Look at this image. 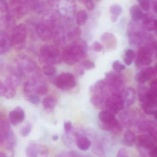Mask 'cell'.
<instances>
[{"instance_id": "obj_49", "label": "cell", "mask_w": 157, "mask_h": 157, "mask_svg": "<svg viewBox=\"0 0 157 157\" xmlns=\"http://www.w3.org/2000/svg\"><path fill=\"white\" fill-rule=\"evenodd\" d=\"M149 155L151 157H157V147H154L149 151Z\"/></svg>"}, {"instance_id": "obj_27", "label": "cell", "mask_w": 157, "mask_h": 157, "mask_svg": "<svg viewBox=\"0 0 157 157\" xmlns=\"http://www.w3.org/2000/svg\"><path fill=\"white\" fill-rule=\"evenodd\" d=\"M75 143L77 147L82 151H87L91 146V141L86 136H81L77 138Z\"/></svg>"}, {"instance_id": "obj_22", "label": "cell", "mask_w": 157, "mask_h": 157, "mask_svg": "<svg viewBox=\"0 0 157 157\" xmlns=\"http://www.w3.org/2000/svg\"><path fill=\"white\" fill-rule=\"evenodd\" d=\"M125 107L132 105L135 100V93L133 89L128 88L122 94Z\"/></svg>"}, {"instance_id": "obj_31", "label": "cell", "mask_w": 157, "mask_h": 157, "mask_svg": "<svg viewBox=\"0 0 157 157\" xmlns=\"http://www.w3.org/2000/svg\"><path fill=\"white\" fill-rule=\"evenodd\" d=\"M106 96L104 95H94L90 99L91 104L96 107H98L105 104L106 102Z\"/></svg>"}, {"instance_id": "obj_40", "label": "cell", "mask_w": 157, "mask_h": 157, "mask_svg": "<svg viewBox=\"0 0 157 157\" xmlns=\"http://www.w3.org/2000/svg\"><path fill=\"white\" fill-rule=\"evenodd\" d=\"M95 64L92 61L85 60L81 63V67L84 70H91L95 68Z\"/></svg>"}, {"instance_id": "obj_11", "label": "cell", "mask_w": 157, "mask_h": 157, "mask_svg": "<svg viewBox=\"0 0 157 157\" xmlns=\"http://www.w3.org/2000/svg\"><path fill=\"white\" fill-rule=\"evenodd\" d=\"M149 43L142 47L137 52L135 63L138 67L148 66L152 62V55L154 53Z\"/></svg>"}, {"instance_id": "obj_29", "label": "cell", "mask_w": 157, "mask_h": 157, "mask_svg": "<svg viewBox=\"0 0 157 157\" xmlns=\"http://www.w3.org/2000/svg\"><path fill=\"white\" fill-rule=\"evenodd\" d=\"M134 116L135 114L133 111L127 110L122 113L121 120L123 123L125 124L126 125H130L132 122Z\"/></svg>"}, {"instance_id": "obj_48", "label": "cell", "mask_w": 157, "mask_h": 157, "mask_svg": "<svg viewBox=\"0 0 157 157\" xmlns=\"http://www.w3.org/2000/svg\"><path fill=\"white\" fill-rule=\"evenodd\" d=\"M84 4L87 9L89 11L93 10L95 7L94 2L92 0H88Z\"/></svg>"}, {"instance_id": "obj_35", "label": "cell", "mask_w": 157, "mask_h": 157, "mask_svg": "<svg viewBox=\"0 0 157 157\" xmlns=\"http://www.w3.org/2000/svg\"><path fill=\"white\" fill-rule=\"evenodd\" d=\"M81 35V30L80 28L77 27L67 33V38L70 40H75L79 39Z\"/></svg>"}, {"instance_id": "obj_39", "label": "cell", "mask_w": 157, "mask_h": 157, "mask_svg": "<svg viewBox=\"0 0 157 157\" xmlns=\"http://www.w3.org/2000/svg\"><path fill=\"white\" fill-rule=\"evenodd\" d=\"M32 127L31 124H26L21 129V131H20V134H21V136L24 137H26L28 136L30 133L31 132Z\"/></svg>"}, {"instance_id": "obj_23", "label": "cell", "mask_w": 157, "mask_h": 157, "mask_svg": "<svg viewBox=\"0 0 157 157\" xmlns=\"http://www.w3.org/2000/svg\"><path fill=\"white\" fill-rule=\"evenodd\" d=\"M156 20L157 19L151 14H145L143 19V26L145 29L149 31L155 30Z\"/></svg>"}, {"instance_id": "obj_21", "label": "cell", "mask_w": 157, "mask_h": 157, "mask_svg": "<svg viewBox=\"0 0 157 157\" xmlns=\"http://www.w3.org/2000/svg\"><path fill=\"white\" fill-rule=\"evenodd\" d=\"M107 89H108L105 79L97 81L93 86L90 87V91L94 95H104L106 96Z\"/></svg>"}, {"instance_id": "obj_9", "label": "cell", "mask_w": 157, "mask_h": 157, "mask_svg": "<svg viewBox=\"0 0 157 157\" xmlns=\"http://www.w3.org/2000/svg\"><path fill=\"white\" fill-rule=\"evenodd\" d=\"M23 90L26 94L44 95L48 91L46 82L38 77L29 78L25 82Z\"/></svg>"}, {"instance_id": "obj_19", "label": "cell", "mask_w": 157, "mask_h": 157, "mask_svg": "<svg viewBox=\"0 0 157 157\" xmlns=\"http://www.w3.org/2000/svg\"><path fill=\"white\" fill-rule=\"evenodd\" d=\"M137 144L141 148L148 150H152L155 147V140L153 138L146 135H141L137 137Z\"/></svg>"}, {"instance_id": "obj_38", "label": "cell", "mask_w": 157, "mask_h": 157, "mask_svg": "<svg viewBox=\"0 0 157 157\" xmlns=\"http://www.w3.org/2000/svg\"><path fill=\"white\" fill-rule=\"evenodd\" d=\"M137 1L142 10L144 11H148L152 2L151 0H137Z\"/></svg>"}, {"instance_id": "obj_28", "label": "cell", "mask_w": 157, "mask_h": 157, "mask_svg": "<svg viewBox=\"0 0 157 157\" xmlns=\"http://www.w3.org/2000/svg\"><path fill=\"white\" fill-rule=\"evenodd\" d=\"M130 14L133 20L138 22L143 20L145 14L143 13L141 7L138 6L134 5L132 6L130 8Z\"/></svg>"}, {"instance_id": "obj_30", "label": "cell", "mask_w": 157, "mask_h": 157, "mask_svg": "<svg viewBox=\"0 0 157 157\" xmlns=\"http://www.w3.org/2000/svg\"><path fill=\"white\" fill-rule=\"evenodd\" d=\"M57 102V100L54 97L49 96L43 99L42 101V105L44 109H52L56 106Z\"/></svg>"}, {"instance_id": "obj_2", "label": "cell", "mask_w": 157, "mask_h": 157, "mask_svg": "<svg viewBox=\"0 0 157 157\" xmlns=\"http://www.w3.org/2000/svg\"><path fill=\"white\" fill-rule=\"evenodd\" d=\"M14 69L21 75L29 78L38 77L40 69L34 60L28 56L19 55L14 60Z\"/></svg>"}, {"instance_id": "obj_26", "label": "cell", "mask_w": 157, "mask_h": 157, "mask_svg": "<svg viewBox=\"0 0 157 157\" xmlns=\"http://www.w3.org/2000/svg\"><path fill=\"white\" fill-rule=\"evenodd\" d=\"M101 40L109 48H115L117 44V40L115 36L108 32L102 34Z\"/></svg>"}, {"instance_id": "obj_43", "label": "cell", "mask_w": 157, "mask_h": 157, "mask_svg": "<svg viewBox=\"0 0 157 157\" xmlns=\"http://www.w3.org/2000/svg\"><path fill=\"white\" fill-rule=\"evenodd\" d=\"M149 90L153 96L157 99V79L152 81L150 84Z\"/></svg>"}, {"instance_id": "obj_8", "label": "cell", "mask_w": 157, "mask_h": 157, "mask_svg": "<svg viewBox=\"0 0 157 157\" xmlns=\"http://www.w3.org/2000/svg\"><path fill=\"white\" fill-rule=\"evenodd\" d=\"M105 81L112 95H122L124 90V80L121 74L109 72L106 74Z\"/></svg>"}, {"instance_id": "obj_45", "label": "cell", "mask_w": 157, "mask_h": 157, "mask_svg": "<svg viewBox=\"0 0 157 157\" xmlns=\"http://www.w3.org/2000/svg\"><path fill=\"white\" fill-rule=\"evenodd\" d=\"M72 128L73 126H72V122L70 121H68L64 123V129L65 134L69 133L72 131Z\"/></svg>"}, {"instance_id": "obj_36", "label": "cell", "mask_w": 157, "mask_h": 157, "mask_svg": "<svg viewBox=\"0 0 157 157\" xmlns=\"http://www.w3.org/2000/svg\"><path fill=\"white\" fill-rule=\"evenodd\" d=\"M122 8L118 4H113L110 8V12L112 15L119 16L122 12Z\"/></svg>"}, {"instance_id": "obj_42", "label": "cell", "mask_w": 157, "mask_h": 157, "mask_svg": "<svg viewBox=\"0 0 157 157\" xmlns=\"http://www.w3.org/2000/svg\"><path fill=\"white\" fill-rule=\"evenodd\" d=\"M58 157H81L80 155L76 151H70L63 152Z\"/></svg>"}, {"instance_id": "obj_1", "label": "cell", "mask_w": 157, "mask_h": 157, "mask_svg": "<svg viewBox=\"0 0 157 157\" xmlns=\"http://www.w3.org/2000/svg\"><path fill=\"white\" fill-rule=\"evenodd\" d=\"M87 49L85 41L79 39L77 40L63 51L62 60L67 65H73L84 57Z\"/></svg>"}, {"instance_id": "obj_3", "label": "cell", "mask_w": 157, "mask_h": 157, "mask_svg": "<svg viewBox=\"0 0 157 157\" xmlns=\"http://www.w3.org/2000/svg\"><path fill=\"white\" fill-rule=\"evenodd\" d=\"M138 97L143 111L148 115L154 114L157 110V99L153 96L149 89L144 86L139 87Z\"/></svg>"}, {"instance_id": "obj_44", "label": "cell", "mask_w": 157, "mask_h": 157, "mask_svg": "<svg viewBox=\"0 0 157 157\" xmlns=\"http://www.w3.org/2000/svg\"><path fill=\"white\" fill-rule=\"evenodd\" d=\"M28 100L33 104H38L40 101V99L38 96L36 94H31L29 96Z\"/></svg>"}, {"instance_id": "obj_57", "label": "cell", "mask_w": 157, "mask_h": 157, "mask_svg": "<svg viewBox=\"0 0 157 157\" xmlns=\"http://www.w3.org/2000/svg\"><path fill=\"white\" fill-rule=\"evenodd\" d=\"M97 1H99V0H97Z\"/></svg>"}, {"instance_id": "obj_17", "label": "cell", "mask_w": 157, "mask_h": 157, "mask_svg": "<svg viewBox=\"0 0 157 157\" xmlns=\"http://www.w3.org/2000/svg\"><path fill=\"white\" fill-rule=\"evenodd\" d=\"M12 46L11 38L9 35L5 32H0V54L4 55L8 52Z\"/></svg>"}, {"instance_id": "obj_14", "label": "cell", "mask_w": 157, "mask_h": 157, "mask_svg": "<svg viewBox=\"0 0 157 157\" xmlns=\"http://www.w3.org/2000/svg\"><path fill=\"white\" fill-rule=\"evenodd\" d=\"M9 118L11 123L13 125L16 126L24 121L25 111L21 107H17L9 113Z\"/></svg>"}, {"instance_id": "obj_54", "label": "cell", "mask_w": 157, "mask_h": 157, "mask_svg": "<svg viewBox=\"0 0 157 157\" xmlns=\"http://www.w3.org/2000/svg\"><path fill=\"white\" fill-rule=\"evenodd\" d=\"M0 157H7L5 153L1 152L0 153Z\"/></svg>"}, {"instance_id": "obj_24", "label": "cell", "mask_w": 157, "mask_h": 157, "mask_svg": "<svg viewBox=\"0 0 157 157\" xmlns=\"http://www.w3.org/2000/svg\"><path fill=\"white\" fill-rule=\"evenodd\" d=\"M6 82L17 88L20 83V75L14 69H12L11 72L6 76Z\"/></svg>"}, {"instance_id": "obj_34", "label": "cell", "mask_w": 157, "mask_h": 157, "mask_svg": "<svg viewBox=\"0 0 157 157\" xmlns=\"http://www.w3.org/2000/svg\"><path fill=\"white\" fill-rule=\"evenodd\" d=\"M135 58V53L133 50L128 49L124 52V63L128 66H130L132 63Z\"/></svg>"}, {"instance_id": "obj_5", "label": "cell", "mask_w": 157, "mask_h": 157, "mask_svg": "<svg viewBox=\"0 0 157 157\" xmlns=\"http://www.w3.org/2000/svg\"><path fill=\"white\" fill-rule=\"evenodd\" d=\"M59 27L58 23L51 19L41 20L36 25V33L41 40L48 41L54 38Z\"/></svg>"}, {"instance_id": "obj_47", "label": "cell", "mask_w": 157, "mask_h": 157, "mask_svg": "<svg viewBox=\"0 0 157 157\" xmlns=\"http://www.w3.org/2000/svg\"><path fill=\"white\" fill-rule=\"evenodd\" d=\"M92 48L95 51L99 52H100L102 50L103 47L100 42H98V41H95L92 45Z\"/></svg>"}, {"instance_id": "obj_32", "label": "cell", "mask_w": 157, "mask_h": 157, "mask_svg": "<svg viewBox=\"0 0 157 157\" xmlns=\"http://www.w3.org/2000/svg\"><path fill=\"white\" fill-rule=\"evenodd\" d=\"M16 139L14 133L11 130L9 136L4 143L6 148L8 150H13L15 146Z\"/></svg>"}, {"instance_id": "obj_10", "label": "cell", "mask_w": 157, "mask_h": 157, "mask_svg": "<svg viewBox=\"0 0 157 157\" xmlns=\"http://www.w3.org/2000/svg\"><path fill=\"white\" fill-rule=\"evenodd\" d=\"M27 37L26 28L25 25L19 24L14 27L11 36L12 46L15 49L20 51L24 48Z\"/></svg>"}, {"instance_id": "obj_41", "label": "cell", "mask_w": 157, "mask_h": 157, "mask_svg": "<svg viewBox=\"0 0 157 157\" xmlns=\"http://www.w3.org/2000/svg\"><path fill=\"white\" fill-rule=\"evenodd\" d=\"M112 68L115 72L120 73L125 70L126 67L119 61H115L112 64Z\"/></svg>"}, {"instance_id": "obj_20", "label": "cell", "mask_w": 157, "mask_h": 157, "mask_svg": "<svg viewBox=\"0 0 157 157\" xmlns=\"http://www.w3.org/2000/svg\"><path fill=\"white\" fill-rule=\"evenodd\" d=\"M10 124L6 119H1L0 121V144L3 145L11 131Z\"/></svg>"}, {"instance_id": "obj_33", "label": "cell", "mask_w": 157, "mask_h": 157, "mask_svg": "<svg viewBox=\"0 0 157 157\" xmlns=\"http://www.w3.org/2000/svg\"><path fill=\"white\" fill-rule=\"evenodd\" d=\"M88 19L87 13L85 10H81L77 15V24L79 26H82L85 24Z\"/></svg>"}, {"instance_id": "obj_12", "label": "cell", "mask_w": 157, "mask_h": 157, "mask_svg": "<svg viewBox=\"0 0 157 157\" xmlns=\"http://www.w3.org/2000/svg\"><path fill=\"white\" fill-rule=\"evenodd\" d=\"M56 86L62 90H69L76 85L75 77L72 74L64 72L56 78L55 81Z\"/></svg>"}, {"instance_id": "obj_4", "label": "cell", "mask_w": 157, "mask_h": 157, "mask_svg": "<svg viewBox=\"0 0 157 157\" xmlns=\"http://www.w3.org/2000/svg\"><path fill=\"white\" fill-rule=\"evenodd\" d=\"M143 26L137 21H132L129 23L128 35L129 42L134 46H138L149 39V36L146 33Z\"/></svg>"}, {"instance_id": "obj_52", "label": "cell", "mask_w": 157, "mask_h": 157, "mask_svg": "<svg viewBox=\"0 0 157 157\" xmlns=\"http://www.w3.org/2000/svg\"><path fill=\"white\" fill-rule=\"evenodd\" d=\"M118 16H116L112 15L111 17V19L112 21L113 22H115L116 21H117V19H118Z\"/></svg>"}, {"instance_id": "obj_50", "label": "cell", "mask_w": 157, "mask_h": 157, "mask_svg": "<svg viewBox=\"0 0 157 157\" xmlns=\"http://www.w3.org/2000/svg\"><path fill=\"white\" fill-rule=\"evenodd\" d=\"M60 0H48V2L50 6H54L58 4Z\"/></svg>"}, {"instance_id": "obj_46", "label": "cell", "mask_w": 157, "mask_h": 157, "mask_svg": "<svg viewBox=\"0 0 157 157\" xmlns=\"http://www.w3.org/2000/svg\"><path fill=\"white\" fill-rule=\"evenodd\" d=\"M129 153L125 148H121L117 153V157H129Z\"/></svg>"}, {"instance_id": "obj_37", "label": "cell", "mask_w": 157, "mask_h": 157, "mask_svg": "<svg viewBox=\"0 0 157 157\" xmlns=\"http://www.w3.org/2000/svg\"><path fill=\"white\" fill-rule=\"evenodd\" d=\"M42 71H43L44 74L46 75L51 76L55 73L56 70H55V68L52 65L46 64L43 66V68H42Z\"/></svg>"}, {"instance_id": "obj_25", "label": "cell", "mask_w": 157, "mask_h": 157, "mask_svg": "<svg viewBox=\"0 0 157 157\" xmlns=\"http://www.w3.org/2000/svg\"><path fill=\"white\" fill-rule=\"evenodd\" d=\"M137 138L135 134L131 130H127L124 134L123 144L125 146L132 147L134 145Z\"/></svg>"}, {"instance_id": "obj_18", "label": "cell", "mask_w": 157, "mask_h": 157, "mask_svg": "<svg viewBox=\"0 0 157 157\" xmlns=\"http://www.w3.org/2000/svg\"><path fill=\"white\" fill-rule=\"evenodd\" d=\"M16 94V88L7 82H0V95L6 99H11L14 97Z\"/></svg>"}, {"instance_id": "obj_51", "label": "cell", "mask_w": 157, "mask_h": 157, "mask_svg": "<svg viewBox=\"0 0 157 157\" xmlns=\"http://www.w3.org/2000/svg\"><path fill=\"white\" fill-rule=\"evenodd\" d=\"M153 8L155 13L157 14V0H153L152 1Z\"/></svg>"}, {"instance_id": "obj_55", "label": "cell", "mask_w": 157, "mask_h": 157, "mask_svg": "<svg viewBox=\"0 0 157 157\" xmlns=\"http://www.w3.org/2000/svg\"><path fill=\"white\" fill-rule=\"evenodd\" d=\"M154 115L155 119V120H156V121H157V110L155 112V113H154Z\"/></svg>"}, {"instance_id": "obj_53", "label": "cell", "mask_w": 157, "mask_h": 157, "mask_svg": "<svg viewBox=\"0 0 157 157\" xmlns=\"http://www.w3.org/2000/svg\"><path fill=\"white\" fill-rule=\"evenodd\" d=\"M59 139V136H58L57 135H54L52 137V140L54 141H56L57 140H58Z\"/></svg>"}, {"instance_id": "obj_13", "label": "cell", "mask_w": 157, "mask_h": 157, "mask_svg": "<svg viewBox=\"0 0 157 157\" xmlns=\"http://www.w3.org/2000/svg\"><path fill=\"white\" fill-rule=\"evenodd\" d=\"M105 106L114 114L119 113L125 107L122 95H112L107 98Z\"/></svg>"}, {"instance_id": "obj_56", "label": "cell", "mask_w": 157, "mask_h": 157, "mask_svg": "<svg viewBox=\"0 0 157 157\" xmlns=\"http://www.w3.org/2000/svg\"><path fill=\"white\" fill-rule=\"evenodd\" d=\"M79 1H80V2H83V3L84 4L87 1H88V0H79Z\"/></svg>"}, {"instance_id": "obj_15", "label": "cell", "mask_w": 157, "mask_h": 157, "mask_svg": "<svg viewBox=\"0 0 157 157\" xmlns=\"http://www.w3.org/2000/svg\"><path fill=\"white\" fill-rule=\"evenodd\" d=\"M26 155L28 157H37L39 155H45L47 152L41 146L36 143H30L26 148Z\"/></svg>"}, {"instance_id": "obj_7", "label": "cell", "mask_w": 157, "mask_h": 157, "mask_svg": "<svg viewBox=\"0 0 157 157\" xmlns=\"http://www.w3.org/2000/svg\"><path fill=\"white\" fill-rule=\"evenodd\" d=\"M39 53L41 60L46 64H58L62 60L60 51L53 45H43L40 48Z\"/></svg>"}, {"instance_id": "obj_16", "label": "cell", "mask_w": 157, "mask_h": 157, "mask_svg": "<svg viewBox=\"0 0 157 157\" xmlns=\"http://www.w3.org/2000/svg\"><path fill=\"white\" fill-rule=\"evenodd\" d=\"M157 72L155 68H147L143 69L136 74L135 80L141 83H145L147 81L154 78Z\"/></svg>"}, {"instance_id": "obj_6", "label": "cell", "mask_w": 157, "mask_h": 157, "mask_svg": "<svg viewBox=\"0 0 157 157\" xmlns=\"http://www.w3.org/2000/svg\"><path fill=\"white\" fill-rule=\"evenodd\" d=\"M100 121V127L101 130L118 133L122 130V126L113 113L108 110L101 111L99 113Z\"/></svg>"}]
</instances>
